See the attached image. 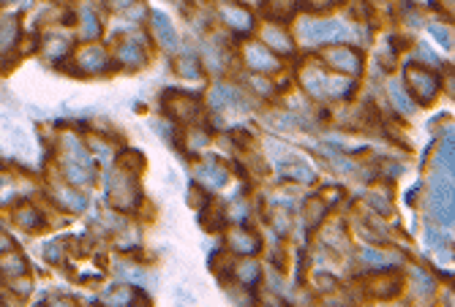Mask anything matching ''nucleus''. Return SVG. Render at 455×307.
<instances>
[{"label": "nucleus", "instance_id": "nucleus-34", "mask_svg": "<svg viewBox=\"0 0 455 307\" xmlns=\"http://www.w3.org/2000/svg\"><path fill=\"white\" fill-rule=\"evenodd\" d=\"M414 280H417V288H420V291H431V288H434V280H431L425 272H414Z\"/></svg>", "mask_w": 455, "mask_h": 307}, {"label": "nucleus", "instance_id": "nucleus-6", "mask_svg": "<svg viewBox=\"0 0 455 307\" xmlns=\"http://www.w3.org/2000/svg\"><path fill=\"white\" fill-rule=\"evenodd\" d=\"M164 106H166V112H169V117L177 120V123H197V120L202 117V106H199V101L191 98V96H186V93H177V90L164 93Z\"/></svg>", "mask_w": 455, "mask_h": 307}, {"label": "nucleus", "instance_id": "nucleus-15", "mask_svg": "<svg viewBox=\"0 0 455 307\" xmlns=\"http://www.w3.org/2000/svg\"><path fill=\"white\" fill-rule=\"evenodd\" d=\"M221 20L227 22L229 27H235V30H251L254 27L251 14L246 8H240V6H224L221 8Z\"/></svg>", "mask_w": 455, "mask_h": 307}, {"label": "nucleus", "instance_id": "nucleus-3", "mask_svg": "<svg viewBox=\"0 0 455 307\" xmlns=\"http://www.w3.org/2000/svg\"><path fill=\"white\" fill-rule=\"evenodd\" d=\"M109 202L118 209H134L139 204V188H137V174H115L109 177Z\"/></svg>", "mask_w": 455, "mask_h": 307}, {"label": "nucleus", "instance_id": "nucleus-11", "mask_svg": "<svg viewBox=\"0 0 455 307\" xmlns=\"http://www.w3.org/2000/svg\"><path fill=\"white\" fill-rule=\"evenodd\" d=\"M77 63L82 65L80 71L82 74H99V71H104V65H106V52H104L101 46H85V49H80L77 52Z\"/></svg>", "mask_w": 455, "mask_h": 307}, {"label": "nucleus", "instance_id": "nucleus-27", "mask_svg": "<svg viewBox=\"0 0 455 307\" xmlns=\"http://www.w3.org/2000/svg\"><path fill=\"white\" fill-rule=\"evenodd\" d=\"M390 96H393L395 106H398L401 112H412V101H409V96L404 93V87L398 82H390Z\"/></svg>", "mask_w": 455, "mask_h": 307}, {"label": "nucleus", "instance_id": "nucleus-28", "mask_svg": "<svg viewBox=\"0 0 455 307\" xmlns=\"http://www.w3.org/2000/svg\"><path fill=\"white\" fill-rule=\"evenodd\" d=\"M131 299H137V291L134 288H118V291H112V294L104 296L106 305H120V302H131Z\"/></svg>", "mask_w": 455, "mask_h": 307}, {"label": "nucleus", "instance_id": "nucleus-26", "mask_svg": "<svg viewBox=\"0 0 455 307\" xmlns=\"http://www.w3.org/2000/svg\"><path fill=\"white\" fill-rule=\"evenodd\" d=\"M235 272H237V277H240L243 286H254L256 277H259V266H256V261H243Z\"/></svg>", "mask_w": 455, "mask_h": 307}, {"label": "nucleus", "instance_id": "nucleus-29", "mask_svg": "<svg viewBox=\"0 0 455 307\" xmlns=\"http://www.w3.org/2000/svg\"><path fill=\"white\" fill-rule=\"evenodd\" d=\"M428 33H431V36H434L436 41L442 44L444 49H453V33H450L447 27H439V25H431V27H428Z\"/></svg>", "mask_w": 455, "mask_h": 307}, {"label": "nucleus", "instance_id": "nucleus-23", "mask_svg": "<svg viewBox=\"0 0 455 307\" xmlns=\"http://www.w3.org/2000/svg\"><path fill=\"white\" fill-rule=\"evenodd\" d=\"M232 250H240V253H256L259 250V240L254 237V234H246V231H237L235 237H232Z\"/></svg>", "mask_w": 455, "mask_h": 307}, {"label": "nucleus", "instance_id": "nucleus-25", "mask_svg": "<svg viewBox=\"0 0 455 307\" xmlns=\"http://www.w3.org/2000/svg\"><path fill=\"white\" fill-rule=\"evenodd\" d=\"M325 209H328V204H325V199H308L306 202V209H303V218L308 221V223H316V221H322V215H325Z\"/></svg>", "mask_w": 455, "mask_h": 307}, {"label": "nucleus", "instance_id": "nucleus-36", "mask_svg": "<svg viewBox=\"0 0 455 307\" xmlns=\"http://www.w3.org/2000/svg\"><path fill=\"white\" fill-rule=\"evenodd\" d=\"M202 196H205V193L199 190V185H191V199H188V204L199 207V204H202Z\"/></svg>", "mask_w": 455, "mask_h": 307}, {"label": "nucleus", "instance_id": "nucleus-31", "mask_svg": "<svg viewBox=\"0 0 455 307\" xmlns=\"http://www.w3.org/2000/svg\"><path fill=\"white\" fill-rule=\"evenodd\" d=\"M439 166L453 171V139L442 144V152H439Z\"/></svg>", "mask_w": 455, "mask_h": 307}, {"label": "nucleus", "instance_id": "nucleus-30", "mask_svg": "<svg viewBox=\"0 0 455 307\" xmlns=\"http://www.w3.org/2000/svg\"><path fill=\"white\" fill-rule=\"evenodd\" d=\"M25 261H22L20 256H14V259H6V261H0V272H6V275H25Z\"/></svg>", "mask_w": 455, "mask_h": 307}, {"label": "nucleus", "instance_id": "nucleus-22", "mask_svg": "<svg viewBox=\"0 0 455 307\" xmlns=\"http://www.w3.org/2000/svg\"><path fill=\"white\" fill-rule=\"evenodd\" d=\"M278 171H281L284 177H289V180H300V183H311V180H313V171L303 164H287V161H281V164H278Z\"/></svg>", "mask_w": 455, "mask_h": 307}, {"label": "nucleus", "instance_id": "nucleus-18", "mask_svg": "<svg viewBox=\"0 0 455 307\" xmlns=\"http://www.w3.org/2000/svg\"><path fill=\"white\" fill-rule=\"evenodd\" d=\"M265 44H268L270 49H275V52H281V55H289L292 52V39L278 27V25H270L265 27Z\"/></svg>", "mask_w": 455, "mask_h": 307}, {"label": "nucleus", "instance_id": "nucleus-17", "mask_svg": "<svg viewBox=\"0 0 455 307\" xmlns=\"http://www.w3.org/2000/svg\"><path fill=\"white\" fill-rule=\"evenodd\" d=\"M197 174L202 177V180H207V183L213 185V188H221V185L227 183V166H221L216 158H210V161H205V164L197 169Z\"/></svg>", "mask_w": 455, "mask_h": 307}, {"label": "nucleus", "instance_id": "nucleus-2", "mask_svg": "<svg viewBox=\"0 0 455 307\" xmlns=\"http://www.w3.org/2000/svg\"><path fill=\"white\" fill-rule=\"evenodd\" d=\"M404 82H406L409 93H412L420 103H431L436 98V93H439V79H436V74L434 71H428V68H423V65H409V68L404 71Z\"/></svg>", "mask_w": 455, "mask_h": 307}, {"label": "nucleus", "instance_id": "nucleus-8", "mask_svg": "<svg viewBox=\"0 0 455 307\" xmlns=\"http://www.w3.org/2000/svg\"><path fill=\"white\" fill-rule=\"evenodd\" d=\"M325 63L332 65L335 71L352 74V77L363 71V58L357 55V49H352V46H330V49H325Z\"/></svg>", "mask_w": 455, "mask_h": 307}, {"label": "nucleus", "instance_id": "nucleus-7", "mask_svg": "<svg viewBox=\"0 0 455 307\" xmlns=\"http://www.w3.org/2000/svg\"><path fill=\"white\" fill-rule=\"evenodd\" d=\"M401 286H404L401 275H395V272H376V275H368V277L360 280L363 294L371 296V299H393L401 291Z\"/></svg>", "mask_w": 455, "mask_h": 307}, {"label": "nucleus", "instance_id": "nucleus-1", "mask_svg": "<svg viewBox=\"0 0 455 307\" xmlns=\"http://www.w3.org/2000/svg\"><path fill=\"white\" fill-rule=\"evenodd\" d=\"M63 155H61V166L66 180L71 185L80 183H90L93 180V164H90V155L85 152V147L74 136H66L61 142Z\"/></svg>", "mask_w": 455, "mask_h": 307}, {"label": "nucleus", "instance_id": "nucleus-12", "mask_svg": "<svg viewBox=\"0 0 455 307\" xmlns=\"http://www.w3.org/2000/svg\"><path fill=\"white\" fill-rule=\"evenodd\" d=\"M153 30H156L161 46H166L169 52L177 49V30H175V25L169 22V17H166L164 11H153Z\"/></svg>", "mask_w": 455, "mask_h": 307}, {"label": "nucleus", "instance_id": "nucleus-4", "mask_svg": "<svg viewBox=\"0 0 455 307\" xmlns=\"http://www.w3.org/2000/svg\"><path fill=\"white\" fill-rule=\"evenodd\" d=\"M431 212L442 226H453V180H447V174H434Z\"/></svg>", "mask_w": 455, "mask_h": 307}, {"label": "nucleus", "instance_id": "nucleus-37", "mask_svg": "<svg viewBox=\"0 0 455 307\" xmlns=\"http://www.w3.org/2000/svg\"><path fill=\"white\" fill-rule=\"evenodd\" d=\"M434 6H439L444 14H453V0H434Z\"/></svg>", "mask_w": 455, "mask_h": 307}, {"label": "nucleus", "instance_id": "nucleus-39", "mask_svg": "<svg viewBox=\"0 0 455 307\" xmlns=\"http://www.w3.org/2000/svg\"><path fill=\"white\" fill-rule=\"evenodd\" d=\"M8 247H11V242H8L6 237H0V253H3V250H8Z\"/></svg>", "mask_w": 455, "mask_h": 307}, {"label": "nucleus", "instance_id": "nucleus-40", "mask_svg": "<svg viewBox=\"0 0 455 307\" xmlns=\"http://www.w3.org/2000/svg\"><path fill=\"white\" fill-rule=\"evenodd\" d=\"M63 3H66V0H63Z\"/></svg>", "mask_w": 455, "mask_h": 307}, {"label": "nucleus", "instance_id": "nucleus-35", "mask_svg": "<svg viewBox=\"0 0 455 307\" xmlns=\"http://www.w3.org/2000/svg\"><path fill=\"white\" fill-rule=\"evenodd\" d=\"M134 0H104V6L106 8H112V11H123V8H128Z\"/></svg>", "mask_w": 455, "mask_h": 307}, {"label": "nucleus", "instance_id": "nucleus-5", "mask_svg": "<svg viewBox=\"0 0 455 307\" xmlns=\"http://www.w3.org/2000/svg\"><path fill=\"white\" fill-rule=\"evenodd\" d=\"M300 36L306 41H338V39H347L349 30L347 25L338 20H308L300 25Z\"/></svg>", "mask_w": 455, "mask_h": 307}, {"label": "nucleus", "instance_id": "nucleus-14", "mask_svg": "<svg viewBox=\"0 0 455 307\" xmlns=\"http://www.w3.org/2000/svg\"><path fill=\"white\" fill-rule=\"evenodd\" d=\"M17 39H20L17 17H14V14H3V17H0V52L14 49V46H17Z\"/></svg>", "mask_w": 455, "mask_h": 307}, {"label": "nucleus", "instance_id": "nucleus-21", "mask_svg": "<svg viewBox=\"0 0 455 307\" xmlns=\"http://www.w3.org/2000/svg\"><path fill=\"white\" fill-rule=\"evenodd\" d=\"M101 33V22L96 17V11L90 8V6H85L82 8V27H80V36H82L85 41H90V39H96Z\"/></svg>", "mask_w": 455, "mask_h": 307}, {"label": "nucleus", "instance_id": "nucleus-32", "mask_svg": "<svg viewBox=\"0 0 455 307\" xmlns=\"http://www.w3.org/2000/svg\"><path fill=\"white\" fill-rule=\"evenodd\" d=\"M341 0H306L303 6L308 8V11H328V8H332V6H338Z\"/></svg>", "mask_w": 455, "mask_h": 307}, {"label": "nucleus", "instance_id": "nucleus-19", "mask_svg": "<svg viewBox=\"0 0 455 307\" xmlns=\"http://www.w3.org/2000/svg\"><path fill=\"white\" fill-rule=\"evenodd\" d=\"M14 221H17L22 228H27V231H36V228H42V226H44L42 212H39V209H36L33 204L17 207V212H14Z\"/></svg>", "mask_w": 455, "mask_h": 307}, {"label": "nucleus", "instance_id": "nucleus-38", "mask_svg": "<svg viewBox=\"0 0 455 307\" xmlns=\"http://www.w3.org/2000/svg\"><path fill=\"white\" fill-rule=\"evenodd\" d=\"M420 58H423V60L439 63V60H436V55H434V52H431V49H428V46H420Z\"/></svg>", "mask_w": 455, "mask_h": 307}, {"label": "nucleus", "instance_id": "nucleus-13", "mask_svg": "<svg viewBox=\"0 0 455 307\" xmlns=\"http://www.w3.org/2000/svg\"><path fill=\"white\" fill-rule=\"evenodd\" d=\"M118 58H120V63L128 65V68H142L147 63V55L139 41H123L118 46Z\"/></svg>", "mask_w": 455, "mask_h": 307}, {"label": "nucleus", "instance_id": "nucleus-10", "mask_svg": "<svg viewBox=\"0 0 455 307\" xmlns=\"http://www.w3.org/2000/svg\"><path fill=\"white\" fill-rule=\"evenodd\" d=\"M246 60H249L251 68H254V71H259V74L278 71V60L270 55L262 44H249V49H246Z\"/></svg>", "mask_w": 455, "mask_h": 307}, {"label": "nucleus", "instance_id": "nucleus-24", "mask_svg": "<svg viewBox=\"0 0 455 307\" xmlns=\"http://www.w3.org/2000/svg\"><path fill=\"white\" fill-rule=\"evenodd\" d=\"M120 169L128 171V174H139L142 169H145V158H142V152H137V150H128L120 155Z\"/></svg>", "mask_w": 455, "mask_h": 307}, {"label": "nucleus", "instance_id": "nucleus-33", "mask_svg": "<svg viewBox=\"0 0 455 307\" xmlns=\"http://www.w3.org/2000/svg\"><path fill=\"white\" fill-rule=\"evenodd\" d=\"M194 65H197V63L194 60H183L180 63V68H177V71H180V74H183V77H191V79H197V77H199V68H194Z\"/></svg>", "mask_w": 455, "mask_h": 307}, {"label": "nucleus", "instance_id": "nucleus-9", "mask_svg": "<svg viewBox=\"0 0 455 307\" xmlns=\"http://www.w3.org/2000/svg\"><path fill=\"white\" fill-rule=\"evenodd\" d=\"M300 84L308 90L311 96H328V84H330V79L325 77V71H322L319 63H308V65H303V71H300Z\"/></svg>", "mask_w": 455, "mask_h": 307}, {"label": "nucleus", "instance_id": "nucleus-20", "mask_svg": "<svg viewBox=\"0 0 455 307\" xmlns=\"http://www.w3.org/2000/svg\"><path fill=\"white\" fill-rule=\"evenodd\" d=\"M232 103H237V90L229 84H218L210 90V109H227Z\"/></svg>", "mask_w": 455, "mask_h": 307}, {"label": "nucleus", "instance_id": "nucleus-16", "mask_svg": "<svg viewBox=\"0 0 455 307\" xmlns=\"http://www.w3.org/2000/svg\"><path fill=\"white\" fill-rule=\"evenodd\" d=\"M262 8H265V14H268L270 20L284 22L297 11V0H265Z\"/></svg>", "mask_w": 455, "mask_h": 307}]
</instances>
